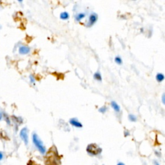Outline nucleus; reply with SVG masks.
<instances>
[{
  "label": "nucleus",
  "instance_id": "17",
  "mask_svg": "<svg viewBox=\"0 0 165 165\" xmlns=\"http://www.w3.org/2000/svg\"><path fill=\"white\" fill-rule=\"evenodd\" d=\"M164 99H165V95L164 94H163V95H162V102H163V104L164 105Z\"/></svg>",
  "mask_w": 165,
  "mask_h": 165
},
{
  "label": "nucleus",
  "instance_id": "20",
  "mask_svg": "<svg viewBox=\"0 0 165 165\" xmlns=\"http://www.w3.org/2000/svg\"><path fill=\"white\" fill-rule=\"evenodd\" d=\"M155 165H159V163H157V162L155 161Z\"/></svg>",
  "mask_w": 165,
  "mask_h": 165
},
{
  "label": "nucleus",
  "instance_id": "12",
  "mask_svg": "<svg viewBox=\"0 0 165 165\" xmlns=\"http://www.w3.org/2000/svg\"><path fill=\"white\" fill-rule=\"evenodd\" d=\"M94 78L96 81H99V82H101L102 81V76L101 74L99 72H96V73L94 74Z\"/></svg>",
  "mask_w": 165,
  "mask_h": 165
},
{
  "label": "nucleus",
  "instance_id": "8",
  "mask_svg": "<svg viewBox=\"0 0 165 165\" xmlns=\"http://www.w3.org/2000/svg\"><path fill=\"white\" fill-rule=\"evenodd\" d=\"M30 49L29 46H22L19 49V52L21 54H29L30 52Z\"/></svg>",
  "mask_w": 165,
  "mask_h": 165
},
{
  "label": "nucleus",
  "instance_id": "7",
  "mask_svg": "<svg viewBox=\"0 0 165 165\" xmlns=\"http://www.w3.org/2000/svg\"><path fill=\"white\" fill-rule=\"evenodd\" d=\"M110 105H111V107L113 109V110H114L115 112H117V113H119V112H120V111H121L120 106H119V105H118L116 101H111Z\"/></svg>",
  "mask_w": 165,
  "mask_h": 165
},
{
  "label": "nucleus",
  "instance_id": "14",
  "mask_svg": "<svg viewBox=\"0 0 165 165\" xmlns=\"http://www.w3.org/2000/svg\"><path fill=\"white\" fill-rule=\"evenodd\" d=\"M114 61H115V62H116V63H117L119 65H122V59H121V57L119 56V55H117V56H116V58H114Z\"/></svg>",
  "mask_w": 165,
  "mask_h": 165
},
{
  "label": "nucleus",
  "instance_id": "22",
  "mask_svg": "<svg viewBox=\"0 0 165 165\" xmlns=\"http://www.w3.org/2000/svg\"><path fill=\"white\" fill-rule=\"evenodd\" d=\"M1 113H0V119H1Z\"/></svg>",
  "mask_w": 165,
  "mask_h": 165
},
{
  "label": "nucleus",
  "instance_id": "10",
  "mask_svg": "<svg viewBox=\"0 0 165 165\" xmlns=\"http://www.w3.org/2000/svg\"><path fill=\"white\" fill-rule=\"evenodd\" d=\"M59 17H60L61 20H67L69 19L70 14H69V13L67 12H61L60 14Z\"/></svg>",
  "mask_w": 165,
  "mask_h": 165
},
{
  "label": "nucleus",
  "instance_id": "5",
  "mask_svg": "<svg viewBox=\"0 0 165 165\" xmlns=\"http://www.w3.org/2000/svg\"><path fill=\"white\" fill-rule=\"evenodd\" d=\"M20 137L24 141L25 144H27L29 142V135H28V129L27 128H23L20 132Z\"/></svg>",
  "mask_w": 165,
  "mask_h": 165
},
{
  "label": "nucleus",
  "instance_id": "13",
  "mask_svg": "<svg viewBox=\"0 0 165 165\" xmlns=\"http://www.w3.org/2000/svg\"><path fill=\"white\" fill-rule=\"evenodd\" d=\"M128 119L131 122H136L137 121V117L135 115L130 114L128 115Z\"/></svg>",
  "mask_w": 165,
  "mask_h": 165
},
{
  "label": "nucleus",
  "instance_id": "6",
  "mask_svg": "<svg viewBox=\"0 0 165 165\" xmlns=\"http://www.w3.org/2000/svg\"><path fill=\"white\" fill-rule=\"evenodd\" d=\"M69 123L73 126L77 128H81L83 127V125L77 118H71L69 120Z\"/></svg>",
  "mask_w": 165,
  "mask_h": 165
},
{
  "label": "nucleus",
  "instance_id": "18",
  "mask_svg": "<svg viewBox=\"0 0 165 165\" xmlns=\"http://www.w3.org/2000/svg\"><path fill=\"white\" fill-rule=\"evenodd\" d=\"M3 158V154L1 152H0V160Z\"/></svg>",
  "mask_w": 165,
  "mask_h": 165
},
{
  "label": "nucleus",
  "instance_id": "9",
  "mask_svg": "<svg viewBox=\"0 0 165 165\" xmlns=\"http://www.w3.org/2000/svg\"><path fill=\"white\" fill-rule=\"evenodd\" d=\"M85 16H86L85 13L79 12L75 16V20L76 21H81V20L84 19Z\"/></svg>",
  "mask_w": 165,
  "mask_h": 165
},
{
  "label": "nucleus",
  "instance_id": "15",
  "mask_svg": "<svg viewBox=\"0 0 165 165\" xmlns=\"http://www.w3.org/2000/svg\"><path fill=\"white\" fill-rule=\"evenodd\" d=\"M107 110H108V108H107V106H101V108H99L98 110L99 112L101 114L106 113V112H107Z\"/></svg>",
  "mask_w": 165,
  "mask_h": 165
},
{
  "label": "nucleus",
  "instance_id": "1",
  "mask_svg": "<svg viewBox=\"0 0 165 165\" xmlns=\"http://www.w3.org/2000/svg\"><path fill=\"white\" fill-rule=\"evenodd\" d=\"M32 141L34 145L36 146V148H37V150L40 152L41 154H44L46 152V148L45 147L43 144V142H42L41 140L40 139V138H39L38 135L36 134H33L32 135Z\"/></svg>",
  "mask_w": 165,
  "mask_h": 165
},
{
  "label": "nucleus",
  "instance_id": "3",
  "mask_svg": "<svg viewBox=\"0 0 165 165\" xmlns=\"http://www.w3.org/2000/svg\"><path fill=\"white\" fill-rule=\"evenodd\" d=\"M59 161L58 160L57 154L54 152L49 153L47 156V160L46 161V165H58Z\"/></svg>",
  "mask_w": 165,
  "mask_h": 165
},
{
  "label": "nucleus",
  "instance_id": "4",
  "mask_svg": "<svg viewBox=\"0 0 165 165\" xmlns=\"http://www.w3.org/2000/svg\"><path fill=\"white\" fill-rule=\"evenodd\" d=\"M97 20H98V15L95 12H92L91 14L89 15L88 22H87V27H91L97 22Z\"/></svg>",
  "mask_w": 165,
  "mask_h": 165
},
{
  "label": "nucleus",
  "instance_id": "19",
  "mask_svg": "<svg viewBox=\"0 0 165 165\" xmlns=\"http://www.w3.org/2000/svg\"><path fill=\"white\" fill-rule=\"evenodd\" d=\"M125 136H127V135H128L130 134L129 132H125Z\"/></svg>",
  "mask_w": 165,
  "mask_h": 165
},
{
  "label": "nucleus",
  "instance_id": "11",
  "mask_svg": "<svg viewBox=\"0 0 165 165\" xmlns=\"http://www.w3.org/2000/svg\"><path fill=\"white\" fill-rule=\"evenodd\" d=\"M155 79H156V80H157V82L161 83L162 81H164V74H162V73H158V74L156 75Z\"/></svg>",
  "mask_w": 165,
  "mask_h": 165
},
{
  "label": "nucleus",
  "instance_id": "16",
  "mask_svg": "<svg viewBox=\"0 0 165 165\" xmlns=\"http://www.w3.org/2000/svg\"><path fill=\"white\" fill-rule=\"evenodd\" d=\"M30 83H33V84H34V83H35V81H36V79H35V77H34L33 75H30Z\"/></svg>",
  "mask_w": 165,
  "mask_h": 165
},
{
  "label": "nucleus",
  "instance_id": "2",
  "mask_svg": "<svg viewBox=\"0 0 165 165\" xmlns=\"http://www.w3.org/2000/svg\"><path fill=\"white\" fill-rule=\"evenodd\" d=\"M87 151L88 154L93 155H96L101 152L102 149L96 144L92 143V144H88L87 148Z\"/></svg>",
  "mask_w": 165,
  "mask_h": 165
},
{
  "label": "nucleus",
  "instance_id": "21",
  "mask_svg": "<svg viewBox=\"0 0 165 165\" xmlns=\"http://www.w3.org/2000/svg\"><path fill=\"white\" fill-rule=\"evenodd\" d=\"M117 165H125L123 164V163H119V164H118Z\"/></svg>",
  "mask_w": 165,
  "mask_h": 165
}]
</instances>
